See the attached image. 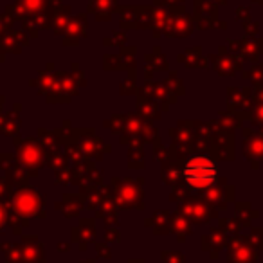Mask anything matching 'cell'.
Segmentation results:
<instances>
[{
    "label": "cell",
    "instance_id": "6da1fadb",
    "mask_svg": "<svg viewBox=\"0 0 263 263\" xmlns=\"http://www.w3.org/2000/svg\"><path fill=\"white\" fill-rule=\"evenodd\" d=\"M184 177L193 187H208L216 180V164L204 155H197L186 164Z\"/></svg>",
    "mask_w": 263,
    "mask_h": 263
}]
</instances>
